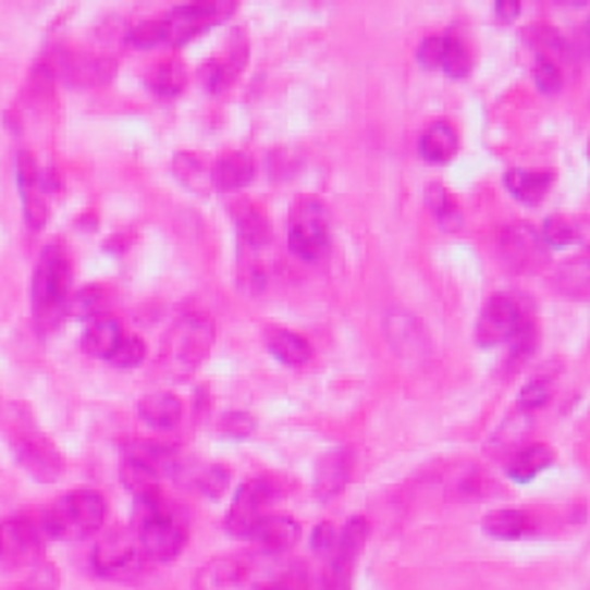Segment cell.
<instances>
[{
  "mask_svg": "<svg viewBox=\"0 0 590 590\" xmlns=\"http://www.w3.org/2000/svg\"><path fill=\"white\" fill-rule=\"evenodd\" d=\"M122 453L130 462L153 469L159 478H168L176 472V450L170 444H162V441H127Z\"/></svg>",
  "mask_w": 590,
  "mask_h": 590,
  "instance_id": "cell-21",
  "label": "cell"
},
{
  "mask_svg": "<svg viewBox=\"0 0 590 590\" xmlns=\"http://www.w3.org/2000/svg\"><path fill=\"white\" fill-rule=\"evenodd\" d=\"M271 590H294L292 585H280V588H271Z\"/></svg>",
  "mask_w": 590,
  "mask_h": 590,
  "instance_id": "cell-49",
  "label": "cell"
},
{
  "mask_svg": "<svg viewBox=\"0 0 590 590\" xmlns=\"http://www.w3.org/2000/svg\"><path fill=\"white\" fill-rule=\"evenodd\" d=\"M145 553L138 548V539L133 530H110V533L96 544L93 550V567L98 576L105 579H119V582H130L133 576L142 570Z\"/></svg>",
  "mask_w": 590,
  "mask_h": 590,
  "instance_id": "cell-12",
  "label": "cell"
},
{
  "mask_svg": "<svg viewBox=\"0 0 590 590\" xmlns=\"http://www.w3.org/2000/svg\"><path fill=\"white\" fill-rule=\"evenodd\" d=\"M15 179L17 190H21V205H24L26 225L33 231H41L49 219L47 208V182L41 176V168L35 162V156L29 150H21L15 156Z\"/></svg>",
  "mask_w": 590,
  "mask_h": 590,
  "instance_id": "cell-17",
  "label": "cell"
},
{
  "mask_svg": "<svg viewBox=\"0 0 590 590\" xmlns=\"http://www.w3.org/2000/svg\"><path fill=\"white\" fill-rule=\"evenodd\" d=\"M495 254L499 266L507 274H536L548 262V245L542 243V234L530 222H509L495 236Z\"/></svg>",
  "mask_w": 590,
  "mask_h": 590,
  "instance_id": "cell-10",
  "label": "cell"
},
{
  "mask_svg": "<svg viewBox=\"0 0 590 590\" xmlns=\"http://www.w3.org/2000/svg\"><path fill=\"white\" fill-rule=\"evenodd\" d=\"M441 56H444V38H441V35L423 38L421 47H418V64H421V70H427V73L438 70V66H441Z\"/></svg>",
  "mask_w": 590,
  "mask_h": 590,
  "instance_id": "cell-45",
  "label": "cell"
},
{
  "mask_svg": "<svg viewBox=\"0 0 590 590\" xmlns=\"http://www.w3.org/2000/svg\"><path fill=\"white\" fill-rule=\"evenodd\" d=\"M539 234H542V243L550 245V248H567V245H574L579 239V231L567 217H550Z\"/></svg>",
  "mask_w": 590,
  "mask_h": 590,
  "instance_id": "cell-37",
  "label": "cell"
},
{
  "mask_svg": "<svg viewBox=\"0 0 590 590\" xmlns=\"http://www.w3.org/2000/svg\"><path fill=\"white\" fill-rule=\"evenodd\" d=\"M495 15H499V21L509 24V21H516L521 15V3L518 0H499L495 3Z\"/></svg>",
  "mask_w": 590,
  "mask_h": 590,
  "instance_id": "cell-48",
  "label": "cell"
},
{
  "mask_svg": "<svg viewBox=\"0 0 590 590\" xmlns=\"http://www.w3.org/2000/svg\"><path fill=\"white\" fill-rule=\"evenodd\" d=\"M525 44L536 52V58H542V61H550V64H556L565 70V64L570 61V47L562 35L553 29V26H542L533 24L525 29Z\"/></svg>",
  "mask_w": 590,
  "mask_h": 590,
  "instance_id": "cell-25",
  "label": "cell"
},
{
  "mask_svg": "<svg viewBox=\"0 0 590 590\" xmlns=\"http://www.w3.org/2000/svg\"><path fill=\"white\" fill-rule=\"evenodd\" d=\"M173 173L182 179V185L190 187V190H202L205 185V170H202V159H196L190 153H179L173 159Z\"/></svg>",
  "mask_w": 590,
  "mask_h": 590,
  "instance_id": "cell-40",
  "label": "cell"
},
{
  "mask_svg": "<svg viewBox=\"0 0 590 590\" xmlns=\"http://www.w3.org/2000/svg\"><path fill=\"white\" fill-rule=\"evenodd\" d=\"M217 337L211 317L202 311H187L170 325L162 343V372L170 380H187L202 366Z\"/></svg>",
  "mask_w": 590,
  "mask_h": 590,
  "instance_id": "cell-2",
  "label": "cell"
},
{
  "mask_svg": "<svg viewBox=\"0 0 590 590\" xmlns=\"http://www.w3.org/2000/svg\"><path fill=\"white\" fill-rule=\"evenodd\" d=\"M66 306H70L75 317H87L89 323H93L98 317H107V294L101 288H84Z\"/></svg>",
  "mask_w": 590,
  "mask_h": 590,
  "instance_id": "cell-36",
  "label": "cell"
},
{
  "mask_svg": "<svg viewBox=\"0 0 590 590\" xmlns=\"http://www.w3.org/2000/svg\"><path fill=\"white\" fill-rule=\"evenodd\" d=\"M228 478H231V476H228L225 467H208V469H205V476H202V481H199V484H202V490L208 495H219L228 487Z\"/></svg>",
  "mask_w": 590,
  "mask_h": 590,
  "instance_id": "cell-47",
  "label": "cell"
},
{
  "mask_svg": "<svg viewBox=\"0 0 590 590\" xmlns=\"http://www.w3.org/2000/svg\"><path fill=\"white\" fill-rule=\"evenodd\" d=\"M12 590H58L56 567L38 562V565H33V570L26 574V579H21Z\"/></svg>",
  "mask_w": 590,
  "mask_h": 590,
  "instance_id": "cell-43",
  "label": "cell"
},
{
  "mask_svg": "<svg viewBox=\"0 0 590 590\" xmlns=\"http://www.w3.org/2000/svg\"><path fill=\"white\" fill-rule=\"evenodd\" d=\"M187 84V70L179 58H168L162 64H156L150 73H147V87L153 89L156 96L173 98L179 96Z\"/></svg>",
  "mask_w": 590,
  "mask_h": 590,
  "instance_id": "cell-31",
  "label": "cell"
},
{
  "mask_svg": "<svg viewBox=\"0 0 590 590\" xmlns=\"http://www.w3.org/2000/svg\"><path fill=\"white\" fill-rule=\"evenodd\" d=\"M276 487L271 478H251L236 490L234 502L225 516V530L236 539H248L257 521L268 516L266 509L274 504Z\"/></svg>",
  "mask_w": 590,
  "mask_h": 590,
  "instance_id": "cell-15",
  "label": "cell"
},
{
  "mask_svg": "<svg viewBox=\"0 0 590 590\" xmlns=\"http://www.w3.org/2000/svg\"><path fill=\"white\" fill-rule=\"evenodd\" d=\"M334 542H337V527H332V525L315 527V536H311V550H315V553H320V556H329L334 548Z\"/></svg>",
  "mask_w": 590,
  "mask_h": 590,
  "instance_id": "cell-46",
  "label": "cell"
},
{
  "mask_svg": "<svg viewBox=\"0 0 590 590\" xmlns=\"http://www.w3.org/2000/svg\"><path fill=\"white\" fill-rule=\"evenodd\" d=\"M527 323H530V317H527L525 299L518 294H495L487 299L478 315L476 343L481 348L502 346L516 337Z\"/></svg>",
  "mask_w": 590,
  "mask_h": 590,
  "instance_id": "cell-11",
  "label": "cell"
},
{
  "mask_svg": "<svg viewBox=\"0 0 590 590\" xmlns=\"http://www.w3.org/2000/svg\"><path fill=\"white\" fill-rule=\"evenodd\" d=\"M427 205L429 211L435 213L438 225L444 228V231H458L462 228V211H458V205L450 196L444 185H429L427 187Z\"/></svg>",
  "mask_w": 590,
  "mask_h": 590,
  "instance_id": "cell-33",
  "label": "cell"
},
{
  "mask_svg": "<svg viewBox=\"0 0 590 590\" xmlns=\"http://www.w3.org/2000/svg\"><path fill=\"white\" fill-rule=\"evenodd\" d=\"M127 41L138 49H153L164 44V29H162V17L159 21H145V24L133 26L127 33Z\"/></svg>",
  "mask_w": 590,
  "mask_h": 590,
  "instance_id": "cell-42",
  "label": "cell"
},
{
  "mask_svg": "<svg viewBox=\"0 0 590 590\" xmlns=\"http://www.w3.org/2000/svg\"><path fill=\"white\" fill-rule=\"evenodd\" d=\"M208 179L217 190H243L245 185H251L254 159L248 153H225L217 159Z\"/></svg>",
  "mask_w": 590,
  "mask_h": 590,
  "instance_id": "cell-23",
  "label": "cell"
},
{
  "mask_svg": "<svg viewBox=\"0 0 590 590\" xmlns=\"http://www.w3.org/2000/svg\"><path fill=\"white\" fill-rule=\"evenodd\" d=\"M421 156L429 164H446L458 153V133L450 122L438 119L421 133Z\"/></svg>",
  "mask_w": 590,
  "mask_h": 590,
  "instance_id": "cell-24",
  "label": "cell"
},
{
  "mask_svg": "<svg viewBox=\"0 0 590 590\" xmlns=\"http://www.w3.org/2000/svg\"><path fill=\"white\" fill-rule=\"evenodd\" d=\"M548 404H550V386L548 383H542V380L527 383V386L521 389V395H518V409L527 415L539 413V409H544Z\"/></svg>",
  "mask_w": 590,
  "mask_h": 590,
  "instance_id": "cell-44",
  "label": "cell"
},
{
  "mask_svg": "<svg viewBox=\"0 0 590 590\" xmlns=\"http://www.w3.org/2000/svg\"><path fill=\"white\" fill-rule=\"evenodd\" d=\"M550 464H553V450H550L548 444H530L513 455L507 476L513 478L516 484H527V481H533L536 476H542Z\"/></svg>",
  "mask_w": 590,
  "mask_h": 590,
  "instance_id": "cell-30",
  "label": "cell"
},
{
  "mask_svg": "<svg viewBox=\"0 0 590 590\" xmlns=\"http://www.w3.org/2000/svg\"><path fill=\"white\" fill-rule=\"evenodd\" d=\"M138 415L153 429H176L182 421V401L170 392H153V395L142 397Z\"/></svg>",
  "mask_w": 590,
  "mask_h": 590,
  "instance_id": "cell-26",
  "label": "cell"
},
{
  "mask_svg": "<svg viewBox=\"0 0 590 590\" xmlns=\"http://www.w3.org/2000/svg\"><path fill=\"white\" fill-rule=\"evenodd\" d=\"M145 357H147L145 340L136 337V334H124V337L119 340V346H115L113 355H110V364L119 366V369H136Z\"/></svg>",
  "mask_w": 590,
  "mask_h": 590,
  "instance_id": "cell-38",
  "label": "cell"
},
{
  "mask_svg": "<svg viewBox=\"0 0 590 590\" xmlns=\"http://www.w3.org/2000/svg\"><path fill=\"white\" fill-rule=\"evenodd\" d=\"M441 70L450 78H467L472 70V52L458 35H444V56H441Z\"/></svg>",
  "mask_w": 590,
  "mask_h": 590,
  "instance_id": "cell-34",
  "label": "cell"
},
{
  "mask_svg": "<svg viewBox=\"0 0 590 590\" xmlns=\"http://www.w3.org/2000/svg\"><path fill=\"white\" fill-rule=\"evenodd\" d=\"M245 61H248V44L243 41V35H234L231 58H228V61H219V58L205 61V66L199 70V82L205 84V89H208L211 96H222V93H228V87L234 84L236 73L243 70Z\"/></svg>",
  "mask_w": 590,
  "mask_h": 590,
  "instance_id": "cell-19",
  "label": "cell"
},
{
  "mask_svg": "<svg viewBox=\"0 0 590 590\" xmlns=\"http://www.w3.org/2000/svg\"><path fill=\"white\" fill-rule=\"evenodd\" d=\"M533 82L536 87L542 89L544 96H558L562 87H565V70L556 64H550V61H542V58H536Z\"/></svg>",
  "mask_w": 590,
  "mask_h": 590,
  "instance_id": "cell-39",
  "label": "cell"
},
{
  "mask_svg": "<svg viewBox=\"0 0 590 590\" xmlns=\"http://www.w3.org/2000/svg\"><path fill=\"white\" fill-rule=\"evenodd\" d=\"M236 12V3H182L162 17L164 44L168 47H185L205 29L222 24Z\"/></svg>",
  "mask_w": 590,
  "mask_h": 590,
  "instance_id": "cell-14",
  "label": "cell"
},
{
  "mask_svg": "<svg viewBox=\"0 0 590 590\" xmlns=\"http://www.w3.org/2000/svg\"><path fill=\"white\" fill-rule=\"evenodd\" d=\"M533 415H527L518 409V415H509L507 421L502 423V429L495 432V446H499V453H507V450H516L521 444V438L530 432L533 427Z\"/></svg>",
  "mask_w": 590,
  "mask_h": 590,
  "instance_id": "cell-35",
  "label": "cell"
},
{
  "mask_svg": "<svg viewBox=\"0 0 590 590\" xmlns=\"http://www.w3.org/2000/svg\"><path fill=\"white\" fill-rule=\"evenodd\" d=\"M556 288L562 294H567L570 299H579V303H585V299H588V292H590L588 257L567 259L565 266L558 268Z\"/></svg>",
  "mask_w": 590,
  "mask_h": 590,
  "instance_id": "cell-32",
  "label": "cell"
},
{
  "mask_svg": "<svg viewBox=\"0 0 590 590\" xmlns=\"http://www.w3.org/2000/svg\"><path fill=\"white\" fill-rule=\"evenodd\" d=\"M107 502L96 490H73L61 495L56 504H49L41 516V533L52 539L78 542L87 536H96L105 527Z\"/></svg>",
  "mask_w": 590,
  "mask_h": 590,
  "instance_id": "cell-4",
  "label": "cell"
},
{
  "mask_svg": "<svg viewBox=\"0 0 590 590\" xmlns=\"http://www.w3.org/2000/svg\"><path fill=\"white\" fill-rule=\"evenodd\" d=\"M122 337H124V332L119 320H113V317H98V320H93V323L87 325L82 343H84V352H89L93 357L110 360V355H113Z\"/></svg>",
  "mask_w": 590,
  "mask_h": 590,
  "instance_id": "cell-29",
  "label": "cell"
},
{
  "mask_svg": "<svg viewBox=\"0 0 590 590\" xmlns=\"http://www.w3.org/2000/svg\"><path fill=\"white\" fill-rule=\"evenodd\" d=\"M49 78L70 84V87H101V84L113 82L115 58L110 56H93V52H78V49H56L47 52L41 64H38Z\"/></svg>",
  "mask_w": 590,
  "mask_h": 590,
  "instance_id": "cell-9",
  "label": "cell"
},
{
  "mask_svg": "<svg viewBox=\"0 0 590 590\" xmlns=\"http://www.w3.org/2000/svg\"><path fill=\"white\" fill-rule=\"evenodd\" d=\"M288 585L285 565L274 553L217 556L196 574L194 590H271Z\"/></svg>",
  "mask_w": 590,
  "mask_h": 590,
  "instance_id": "cell-1",
  "label": "cell"
},
{
  "mask_svg": "<svg viewBox=\"0 0 590 590\" xmlns=\"http://www.w3.org/2000/svg\"><path fill=\"white\" fill-rule=\"evenodd\" d=\"M70 259L61 245H47L38 257L33 274V317L38 329H52L66 311V297H70Z\"/></svg>",
  "mask_w": 590,
  "mask_h": 590,
  "instance_id": "cell-5",
  "label": "cell"
},
{
  "mask_svg": "<svg viewBox=\"0 0 590 590\" xmlns=\"http://www.w3.org/2000/svg\"><path fill=\"white\" fill-rule=\"evenodd\" d=\"M231 213H234L236 236H239V274H243V285L248 292H259L268 283L262 251L271 245V225L259 213L257 205L251 202H236Z\"/></svg>",
  "mask_w": 590,
  "mask_h": 590,
  "instance_id": "cell-6",
  "label": "cell"
},
{
  "mask_svg": "<svg viewBox=\"0 0 590 590\" xmlns=\"http://www.w3.org/2000/svg\"><path fill=\"white\" fill-rule=\"evenodd\" d=\"M352 478V453L348 450H332L315 469V495L320 502H332L346 490Z\"/></svg>",
  "mask_w": 590,
  "mask_h": 590,
  "instance_id": "cell-18",
  "label": "cell"
},
{
  "mask_svg": "<svg viewBox=\"0 0 590 590\" xmlns=\"http://www.w3.org/2000/svg\"><path fill=\"white\" fill-rule=\"evenodd\" d=\"M254 429H257V421H254L251 413H225L219 421V432L225 438H234V441L251 438Z\"/></svg>",
  "mask_w": 590,
  "mask_h": 590,
  "instance_id": "cell-41",
  "label": "cell"
},
{
  "mask_svg": "<svg viewBox=\"0 0 590 590\" xmlns=\"http://www.w3.org/2000/svg\"><path fill=\"white\" fill-rule=\"evenodd\" d=\"M504 187L509 190L513 199L525 205H539L548 196L550 173H536V170L513 168L504 173Z\"/></svg>",
  "mask_w": 590,
  "mask_h": 590,
  "instance_id": "cell-27",
  "label": "cell"
},
{
  "mask_svg": "<svg viewBox=\"0 0 590 590\" xmlns=\"http://www.w3.org/2000/svg\"><path fill=\"white\" fill-rule=\"evenodd\" d=\"M9 450H12V458L21 464L26 476H33L41 484H52L64 472L61 453L49 444V438L35 427L29 415L21 418V421L15 418L9 423Z\"/></svg>",
  "mask_w": 590,
  "mask_h": 590,
  "instance_id": "cell-7",
  "label": "cell"
},
{
  "mask_svg": "<svg viewBox=\"0 0 590 590\" xmlns=\"http://www.w3.org/2000/svg\"><path fill=\"white\" fill-rule=\"evenodd\" d=\"M44 533L33 518H9L0 525V562L9 567H33L41 562Z\"/></svg>",
  "mask_w": 590,
  "mask_h": 590,
  "instance_id": "cell-16",
  "label": "cell"
},
{
  "mask_svg": "<svg viewBox=\"0 0 590 590\" xmlns=\"http://www.w3.org/2000/svg\"><path fill=\"white\" fill-rule=\"evenodd\" d=\"M136 539L147 558L170 562L187 542L185 518L164 495L136 502Z\"/></svg>",
  "mask_w": 590,
  "mask_h": 590,
  "instance_id": "cell-3",
  "label": "cell"
},
{
  "mask_svg": "<svg viewBox=\"0 0 590 590\" xmlns=\"http://www.w3.org/2000/svg\"><path fill=\"white\" fill-rule=\"evenodd\" d=\"M251 542L259 544L262 553H285V550H292L299 539V525L294 518L288 516H266L262 521H257V527L248 536Z\"/></svg>",
  "mask_w": 590,
  "mask_h": 590,
  "instance_id": "cell-20",
  "label": "cell"
},
{
  "mask_svg": "<svg viewBox=\"0 0 590 590\" xmlns=\"http://www.w3.org/2000/svg\"><path fill=\"white\" fill-rule=\"evenodd\" d=\"M366 539H369V521L366 518L355 516L340 527L337 542L329 553V567L323 574V590H352L355 562L364 553Z\"/></svg>",
  "mask_w": 590,
  "mask_h": 590,
  "instance_id": "cell-13",
  "label": "cell"
},
{
  "mask_svg": "<svg viewBox=\"0 0 590 590\" xmlns=\"http://www.w3.org/2000/svg\"><path fill=\"white\" fill-rule=\"evenodd\" d=\"M288 248L303 262H320L332 248L329 239V211L315 196L297 199L288 217Z\"/></svg>",
  "mask_w": 590,
  "mask_h": 590,
  "instance_id": "cell-8",
  "label": "cell"
},
{
  "mask_svg": "<svg viewBox=\"0 0 590 590\" xmlns=\"http://www.w3.org/2000/svg\"><path fill=\"white\" fill-rule=\"evenodd\" d=\"M266 343L268 352L285 366H306L315 355V348L308 343L303 334L288 332V329H280V325H271L266 332Z\"/></svg>",
  "mask_w": 590,
  "mask_h": 590,
  "instance_id": "cell-22",
  "label": "cell"
},
{
  "mask_svg": "<svg viewBox=\"0 0 590 590\" xmlns=\"http://www.w3.org/2000/svg\"><path fill=\"white\" fill-rule=\"evenodd\" d=\"M536 530L533 518L521 513V509H495L484 518V533L502 542H513V539H525Z\"/></svg>",
  "mask_w": 590,
  "mask_h": 590,
  "instance_id": "cell-28",
  "label": "cell"
}]
</instances>
